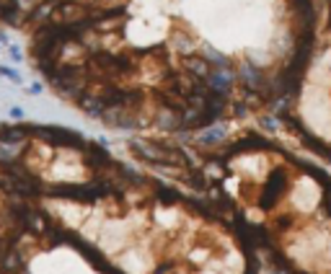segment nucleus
<instances>
[{
  "instance_id": "nucleus-1",
  "label": "nucleus",
  "mask_w": 331,
  "mask_h": 274,
  "mask_svg": "<svg viewBox=\"0 0 331 274\" xmlns=\"http://www.w3.org/2000/svg\"><path fill=\"white\" fill-rule=\"evenodd\" d=\"M217 179L225 197H241L233 212L266 264L282 274H331V176L264 135H243L220 153ZM215 179V181H217Z\"/></svg>"
},
{
  "instance_id": "nucleus-4",
  "label": "nucleus",
  "mask_w": 331,
  "mask_h": 274,
  "mask_svg": "<svg viewBox=\"0 0 331 274\" xmlns=\"http://www.w3.org/2000/svg\"><path fill=\"white\" fill-rule=\"evenodd\" d=\"M8 49H11V57H13V62H21V60H24V54H21V49H18V47H13V44H11Z\"/></svg>"
},
{
  "instance_id": "nucleus-2",
  "label": "nucleus",
  "mask_w": 331,
  "mask_h": 274,
  "mask_svg": "<svg viewBox=\"0 0 331 274\" xmlns=\"http://www.w3.org/2000/svg\"><path fill=\"white\" fill-rule=\"evenodd\" d=\"M280 116L310 153L331 163V21L303 60Z\"/></svg>"
},
{
  "instance_id": "nucleus-5",
  "label": "nucleus",
  "mask_w": 331,
  "mask_h": 274,
  "mask_svg": "<svg viewBox=\"0 0 331 274\" xmlns=\"http://www.w3.org/2000/svg\"><path fill=\"white\" fill-rule=\"evenodd\" d=\"M11 116L13 119H24V109H11Z\"/></svg>"
},
{
  "instance_id": "nucleus-3",
  "label": "nucleus",
  "mask_w": 331,
  "mask_h": 274,
  "mask_svg": "<svg viewBox=\"0 0 331 274\" xmlns=\"http://www.w3.org/2000/svg\"><path fill=\"white\" fill-rule=\"evenodd\" d=\"M0 75H5L11 83H21V75L13 70V68H5V65H0Z\"/></svg>"
}]
</instances>
